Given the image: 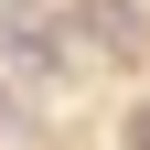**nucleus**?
Listing matches in <instances>:
<instances>
[{"instance_id": "obj_1", "label": "nucleus", "mask_w": 150, "mask_h": 150, "mask_svg": "<svg viewBox=\"0 0 150 150\" xmlns=\"http://www.w3.org/2000/svg\"><path fill=\"white\" fill-rule=\"evenodd\" d=\"M0 118H11V86H0Z\"/></svg>"}]
</instances>
